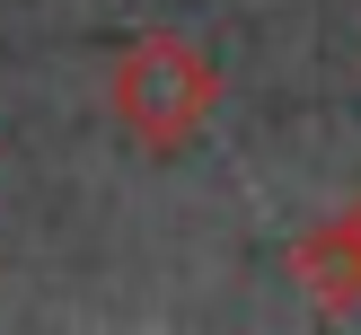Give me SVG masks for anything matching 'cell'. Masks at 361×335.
Here are the masks:
<instances>
[{"mask_svg": "<svg viewBox=\"0 0 361 335\" xmlns=\"http://www.w3.org/2000/svg\"><path fill=\"white\" fill-rule=\"evenodd\" d=\"M106 97H115V123L141 150H185L212 123V106H221V62H212L194 35L150 27V35H133V44L115 53Z\"/></svg>", "mask_w": 361, "mask_h": 335, "instance_id": "1", "label": "cell"}, {"mask_svg": "<svg viewBox=\"0 0 361 335\" xmlns=\"http://www.w3.org/2000/svg\"><path fill=\"white\" fill-rule=\"evenodd\" d=\"M291 274H300V291H309L317 309H361V221H353V212H335V221L300 229Z\"/></svg>", "mask_w": 361, "mask_h": 335, "instance_id": "2", "label": "cell"}, {"mask_svg": "<svg viewBox=\"0 0 361 335\" xmlns=\"http://www.w3.org/2000/svg\"><path fill=\"white\" fill-rule=\"evenodd\" d=\"M353 221H361V203H353Z\"/></svg>", "mask_w": 361, "mask_h": 335, "instance_id": "3", "label": "cell"}]
</instances>
